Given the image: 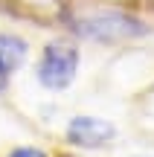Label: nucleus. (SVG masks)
I'll return each instance as SVG.
<instances>
[{"label": "nucleus", "mask_w": 154, "mask_h": 157, "mask_svg": "<svg viewBox=\"0 0 154 157\" xmlns=\"http://www.w3.org/2000/svg\"><path fill=\"white\" fill-rule=\"evenodd\" d=\"M6 84H9V70H3V67H0V93L6 90Z\"/></svg>", "instance_id": "nucleus-6"}, {"label": "nucleus", "mask_w": 154, "mask_h": 157, "mask_svg": "<svg viewBox=\"0 0 154 157\" xmlns=\"http://www.w3.org/2000/svg\"><path fill=\"white\" fill-rule=\"evenodd\" d=\"M76 70H79V50L70 41H50V44L41 50L38 58V76L41 87L47 90H67L76 78Z\"/></svg>", "instance_id": "nucleus-1"}, {"label": "nucleus", "mask_w": 154, "mask_h": 157, "mask_svg": "<svg viewBox=\"0 0 154 157\" xmlns=\"http://www.w3.org/2000/svg\"><path fill=\"white\" fill-rule=\"evenodd\" d=\"M67 140L79 148H105L116 140V125L102 117H73L67 125Z\"/></svg>", "instance_id": "nucleus-3"}, {"label": "nucleus", "mask_w": 154, "mask_h": 157, "mask_svg": "<svg viewBox=\"0 0 154 157\" xmlns=\"http://www.w3.org/2000/svg\"><path fill=\"white\" fill-rule=\"evenodd\" d=\"M29 56V44L17 35H9V32H0V67L3 70H17Z\"/></svg>", "instance_id": "nucleus-4"}, {"label": "nucleus", "mask_w": 154, "mask_h": 157, "mask_svg": "<svg viewBox=\"0 0 154 157\" xmlns=\"http://www.w3.org/2000/svg\"><path fill=\"white\" fill-rule=\"evenodd\" d=\"M79 32L90 41H105V44H114V41H131V38H143L151 29L143 21L131 15H119V12H96L90 17H81L79 21Z\"/></svg>", "instance_id": "nucleus-2"}, {"label": "nucleus", "mask_w": 154, "mask_h": 157, "mask_svg": "<svg viewBox=\"0 0 154 157\" xmlns=\"http://www.w3.org/2000/svg\"><path fill=\"white\" fill-rule=\"evenodd\" d=\"M6 157H47V151H41V148H12Z\"/></svg>", "instance_id": "nucleus-5"}]
</instances>
